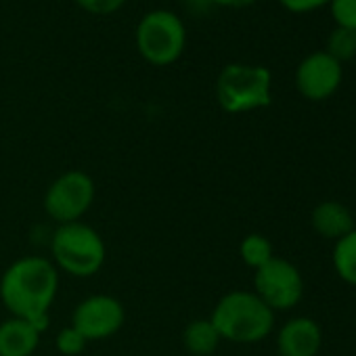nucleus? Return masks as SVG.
I'll list each match as a JSON object with an SVG mask.
<instances>
[{
    "label": "nucleus",
    "instance_id": "nucleus-17",
    "mask_svg": "<svg viewBox=\"0 0 356 356\" xmlns=\"http://www.w3.org/2000/svg\"><path fill=\"white\" fill-rule=\"evenodd\" d=\"M55 343H57V350H59L63 356H80V354L86 350V346H88L86 337H84L74 325L63 327V329L57 333Z\"/></svg>",
    "mask_w": 356,
    "mask_h": 356
},
{
    "label": "nucleus",
    "instance_id": "nucleus-12",
    "mask_svg": "<svg viewBox=\"0 0 356 356\" xmlns=\"http://www.w3.org/2000/svg\"><path fill=\"white\" fill-rule=\"evenodd\" d=\"M312 229L323 239L337 241L354 229L352 212L339 202H321L310 216Z\"/></svg>",
    "mask_w": 356,
    "mask_h": 356
},
{
    "label": "nucleus",
    "instance_id": "nucleus-6",
    "mask_svg": "<svg viewBox=\"0 0 356 356\" xmlns=\"http://www.w3.org/2000/svg\"><path fill=\"white\" fill-rule=\"evenodd\" d=\"M95 195V181L86 172L67 170L49 185L44 193V212L57 225L78 222L92 208Z\"/></svg>",
    "mask_w": 356,
    "mask_h": 356
},
{
    "label": "nucleus",
    "instance_id": "nucleus-19",
    "mask_svg": "<svg viewBox=\"0 0 356 356\" xmlns=\"http://www.w3.org/2000/svg\"><path fill=\"white\" fill-rule=\"evenodd\" d=\"M76 5L90 15H113L126 5V0H76Z\"/></svg>",
    "mask_w": 356,
    "mask_h": 356
},
{
    "label": "nucleus",
    "instance_id": "nucleus-15",
    "mask_svg": "<svg viewBox=\"0 0 356 356\" xmlns=\"http://www.w3.org/2000/svg\"><path fill=\"white\" fill-rule=\"evenodd\" d=\"M239 256L245 266H250L252 270H258L260 266H264L268 260L275 258V252H273V243L264 235L252 233L243 237V241L239 243Z\"/></svg>",
    "mask_w": 356,
    "mask_h": 356
},
{
    "label": "nucleus",
    "instance_id": "nucleus-3",
    "mask_svg": "<svg viewBox=\"0 0 356 356\" xmlns=\"http://www.w3.org/2000/svg\"><path fill=\"white\" fill-rule=\"evenodd\" d=\"M51 254L57 270L78 279H88L103 268L107 248L97 229L78 220L57 227L51 237Z\"/></svg>",
    "mask_w": 356,
    "mask_h": 356
},
{
    "label": "nucleus",
    "instance_id": "nucleus-10",
    "mask_svg": "<svg viewBox=\"0 0 356 356\" xmlns=\"http://www.w3.org/2000/svg\"><path fill=\"white\" fill-rule=\"evenodd\" d=\"M323 346V331L310 316L285 321L277 333L279 356H316Z\"/></svg>",
    "mask_w": 356,
    "mask_h": 356
},
{
    "label": "nucleus",
    "instance_id": "nucleus-20",
    "mask_svg": "<svg viewBox=\"0 0 356 356\" xmlns=\"http://www.w3.org/2000/svg\"><path fill=\"white\" fill-rule=\"evenodd\" d=\"M331 0H279V5L296 15H304V13H312L318 11L323 7H327Z\"/></svg>",
    "mask_w": 356,
    "mask_h": 356
},
{
    "label": "nucleus",
    "instance_id": "nucleus-8",
    "mask_svg": "<svg viewBox=\"0 0 356 356\" xmlns=\"http://www.w3.org/2000/svg\"><path fill=\"white\" fill-rule=\"evenodd\" d=\"M126 321L124 304L109 293H95L78 302L72 314V325L86 341H101L115 335Z\"/></svg>",
    "mask_w": 356,
    "mask_h": 356
},
{
    "label": "nucleus",
    "instance_id": "nucleus-7",
    "mask_svg": "<svg viewBox=\"0 0 356 356\" xmlns=\"http://www.w3.org/2000/svg\"><path fill=\"white\" fill-rule=\"evenodd\" d=\"M273 312L291 310L300 304L304 296V279L300 268L285 260L273 258L258 270H254V289H252Z\"/></svg>",
    "mask_w": 356,
    "mask_h": 356
},
{
    "label": "nucleus",
    "instance_id": "nucleus-2",
    "mask_svg": "<svg viewBox=\"0 0 356 356\" xmlns=\"http://www.w3.org/2000/svg\"><path fill=\"white\" fill-rule=\"evenodd\" d=\"M210 321L220 337L233 343H258L275 329V312L254 291L245 289L225 293L216 302Z\"/></svg>",
    "mask_w": 356,
    "mask_h": 356
},
{
    "label": "nucleus",
    "instance_id": "nucleus-14",
    "mask_svg": "<svg viewBox=\"0 0 356 356\" xmlns=\"http://www.w3.org/2000/svg\"><path fill=\"white\" fill-rule=\"evenodd\" d=\"M331 262L337 277L343 283L356 287V229H352L348 235L335 241Z\"/></svg>",
    "mask_w": 356,
    "mask_h": 356
},
{
    "label": "nucleus",
    "instance_id": "nucleus-9",
    "mask_svg": "<svg viewBox=\"0 0 356 356\" xmlns=\"http://www.w3.org/2000/svg\"><path fill=\"white\" fill-rule=\"evenodd\" d=\"M343 80V65L325 51L306 55L296 67V88L308 101H325L337 92Z\"/></svg>",
    "mask_w": 356,
    "mask_h": 356
},
{
    "label": "nucleus",
    "instance_id": "nucleus-5",
    "mask_svg": "<svg viewBox=\"0 0 356 356\" xmlns=\"http://www.w3.org/2000/svg\"><path fill=\"white\" fill-rule=\"evenodd\" d=\"M138 55L155 67H168L183 57L187 28L183 19L168 9H153L140 17L134 30Z\"/></svg>",
    "mask_w": 356,
    "mask_h": 356
},
{
    "label": "nucleus",
    "instance_id": "nucleus-16",
    "mask_svg": "<svg viewBox=\"0 0 356 356\" xmlns=\"http://www.w3.org/2000/svg\"><path fill=\"white\" fill-rule=\"evenodd\" d=\"M325 53L331 55L341 65L356 59V32L346 28H333L325 42Z\"/></svg>",
    "mask_w": 356,
    "mask_h": 356
},
{
    "label": "nucleus",
    "instance_id": "nucleus-13",
    "mask_svg": "<svg viewBox=\"0 0 356 356\" xmlns=\"http://www.w3.org/2000/svg\"><path fill=\"white\" fill-rule=\"evenodd\" d=\"M220 341L222 337L210 316L191 321L183 331V346L187 348L189 356H210L216 352Z\"/></svg>",
    "mask_w": 356,
    "mask_h": 356
},
{
    "label": "nucleus",
    "instance_id": "nucleus-4",
    "mask_svg": "<svg viewBox=\"0 0 356 356\" xmlns=\"http://www.w3.org/2000/svg\"><path fill=\"white\" fill-rule=\"evenodd\" d=\"M216 101L227 113H250L273 103V74L262 65L229 63L216 78Z\"/></svg>",
    "mask_w": 356,
    "mask_h": 356
},
{
    "label": "nucleus",
    "instance_id": "nucleus-18",
    "mask_svg": "<svg viewBox=\"0 0 356 356\" xmlns=\"http://www.w3.org/2000/svg\"><path fill=\"white\" fill-rule=\"evenodd\" d=\"M327 7L337 28L356 32V0H331Z\"/></svg>",
    "mask_w": 356,
    "mask_h": 356
},
{
    "label": "nucleus",
    "instance_id": "nucleus-1",
    "mask_svg": "<svg viewBox=\"0 0 356 356\" xmlns=\"http://www.w3.org/2000/svg\"><path fill=\"white\" fill-rule=\"evenodd\" d=\"M59 291V270L44 256H24L15 260L0 279V300L11 316L26 318L44 333L49 314Z\"/></svg>",
    "mask_w": 356,
    "mask_h": 356
},
{
    "label": "nucleus",
    "instance_id": "nucleus-21",
    "mask_svg": "<svg viewBox=\"0 0 356 356\" xmlns=\"http://www.w3.org/2000/svg\"><path fill=\"white\" fill-rule=\"evenodd\" d=\"M254 3H256V0H210V5L229 7V9H243V7H250Z\"/></svg>",
    "mask_w": 356,
    "mask_h": 356
},
{
    "label": "nucleus",
    "instance_id": "nucleus-11",
    "mask_svg": "<svg viewBox=\"0 0 356 356\" xmlns=\"http://www.w3.org/2000/svg\"><path fill=\"white\" fill-rule=\"evenodd\" d=\"M40 335L26 318L9 316L0 323V356H32L40 346Z\"/></svg>",
    "mask_w": 356,
    "mask_h": 356
}]
</instances>
